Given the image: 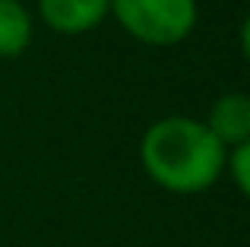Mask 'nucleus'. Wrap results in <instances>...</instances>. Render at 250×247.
<instances>
[{"label":"nucleus","instance_id":"3","mask_svg":"<svg viewBox=\"0 0 250 247\" xmlns=\"http://www.w3.org/2000/svg\"><path fill=\"white\" fill-rule=\"evenodd\" d=\"M111 10V0H42V16L51 29L63 35H76L102 22Z\"/></svg>","mask_w":250,"mask_h":247},{"label":"nucleus","instance_id":"5","mask_svg":"<svg viewBox=\"0 0 250 247\" xmlns=\"http://www.w3.org/2000/svg\"><path fill=\"white\" fill-rule=\"evenodd\" d=\"M32 38L29 13L16 0H0V57H16Z\"/></svg>","mask_w":250,"mask_h":247},{"label":"nucleus","instance_id":"1","mask_svg":"<svg viewBox=\"0 0 250 247\" xmlns=\"http://www.w3.org/2000/svg\"><path fill=\"white\" fill-rule=\"evenodd\" d=\"M143 168L171 193H200L215 184L225 165V146L206 124L190 118H165L143 136Z\"/></svg>","mask_w":250,"mask_h":247},{"label":"nucleus","instance_id":"2","mask_svg":"<svg viewBox=\"0 0 250 247\" xmlns=\"http://www.w3.org/2000/svg\"><path fill=\"white\" fill-rule=\"evenodd\" d=\"M111 10L133 38L149 44H174L196 22L193 0H111Z\"/></svg>","mask_w":250,"mask_h":247},{"label":"nucleus","instance_id":"6","mask_svg":"<svg viewBox=\"0 0 250 247\" xmlns=\"http://www.w3.org/2000/svg\"><path fill=\"white\" fill-rule=\"evenodd\" d=\"M247 165H250V146H247V143H244V146H234V152H231V174H234V184H238L241 193L250 190V171H247Z\"/></svg>","mask_w":250,"mask_h":247},{"label":"nucleus","instance_id":"4","mask_svg":"<svg viewBox=\"0 0 250 247\" xmlns=\"http://www.w3.org/2000/svg\"><path fill=\"white\" fill-rule=\"evenodd\" d=\"M206 127L222 146H244L250 140V99L238 92L219 99L212 105Z\"/></svg>","mask_w":250,"mask_h":247}]
</instances>
